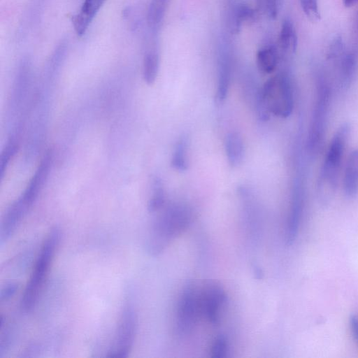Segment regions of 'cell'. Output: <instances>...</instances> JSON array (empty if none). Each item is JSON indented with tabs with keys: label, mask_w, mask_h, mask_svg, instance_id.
<instances>
[{
	"label": "cell",
	"mask_w": 358,
	"mask_h": 358,
	"mask_svg": "<svg viewBox=\"0 0 358 358\" xmlns=\"http://www.w3.org/2000/svg\"><path fill=\"white\" fill-rule=\"evenodd\" d=\"M192 220L190 210L185 206H168L152 222L146 240V250L153 256L162 253L176 238L189 227Z\"/></svg>",
	"instance_id": "1"
},
{
	"label": "cell",
	"mask_w": 358,
	"mask_h": 358,
	"mask_svg": "<svg viewBox=\"0 0 358 358\" xmlns=\"http://www.w3.org/2000/svg\"><path fill=\"white\" fill-rule=\"evenodd\" d=\"M60 238L59 229L54 227L50 231L42 244L21 300L22 308L27 313L31 311L38 301Z\"/></svg>",
	"instance_id": "2"
},
{
	"label": "cell",
	"mask_w": 358,
	"mask_h": 358,
	"mask_svg": "<svg viewBox=\"0 0 358 358\" xmlns=\"http://www.w3.org/2000/svg\"><path fill=\"white\" fill-rule=\"evenodd\" d=\"M331 99L329 81L322 71L315 76V93L307 136V149L311 155L317 153L325 136Z\"/></svg>",
	"instance_id": "3"
},
{
	"label": "cell",
	"mask_w": 358,
	"mask_h": 358,
	"mask_svg": "<svg viewBox=\"0 0 358 358\" xmlns=\"http://www.w3.org/2000/svg\"><path fill=\"white\" fill-rule=\"evenodd\" d=\"M257 106L261 113L279 117L289 116L294 108V95L289 76L279 73L270 78L259 92Z\"/></svg>",
	"instance_id": "4"
},
{
	"label": "cell",
	"mask_w": 358,
	"mask_h": 358,
	"mask_svg": "<svg viewBox=\"0 0 358 358\" xmlns=\"http://www.w3.org/2000/svg\"><path fill=\"white\" fill-rule=\"evenodd\" d=\"M350 134V127L343 124L334 134L320 174V188L322 193L333 192L338 185L345 148Z\"/></svg>",
	"instance_id": "5"
},
{
	"label": "cell",
	"mask_w": 358,
	"mask_h": 358,
	"mask_svg": "<svg viewBox=\"0 0 358 358\" xmlns=\"http://www.w3.org/2000/svg\"><path fill=\"white\" fill-rule=\"evenodd\" d=\"M202 317L201 284L190 281L181 291L176 306L175 326L178 336L190 334Z\"/></svg>",
	"instance_id": "6"
},
{
	"label": "cell",
	"mask_w": 358,
	"mask_h": 358,
	"mask_svg": "<svg viewBox=\"0 0 358 358\" xmlns=\"http://www.w3.org/2000/svg\"><path fill=\"white\" fill-rule=\"evenodd\" d=\"M137 324L136 311L131 301L129 300L122 308L113 342L108 352V357L124 358L128 356L134 344Z\"/></svg>",
	"instance_id": "7"
},
{
	"label": "cell",
	"mask_w": 358,
	"mask_h": 358,
	"mask_svg": "<svg viewBox=\"0 0 358 358\" xmlns=\"http://www.w3.org/2000/svg\"><path fill=\"white\" fill-rule=\"evenodd\" d=\"M201 296L203 318L213 324H219L227 301L224 288L215 280H206L201 284Z\"/></svg>",
	"instance_id": "8"
},
{
	"label": "cell",
	"mask_w": 358,
	"mask_h": 358,
	"mask_svg": "<svg viewBox=\"0 0 358 358\" xmlns=\"http://www.w3.org/2000/svg\"><path fill=\"white\" fill-rule=\"evenodd\" d=\"M304 202V187L300 176H297L292 187L289 215L287 217L285 241L292 245L298 234Z\"/></svg>",
	"instance_id": "9"
},
{
	"label": "cell",
	"mask_w": 358,
	"mask_h": 358,
	"mask_svg": "<svg viewBox=\"0 0 358 358\" xmlns=\"http://www.w3.org/2000/svg\"><path fill=\"white\" fill-rule=\"evenodd\" d=\"M53 160V152L48 150L41 159L27 188L19 198L29 210L36 200L50 173Z\"/></svg>",
	"instance_id": "10"
},
{
	"label": "cell",
	"mask_w": 358,
	"mask_h": 358,
	"mask_svg": "<svg viewBox=\"0 0 358 358\" xmlns=\"http://www.w3.org/2000/svg\"><path fill=\"white\" fill-rule=\"evenodd\" d=\"M106 0H84L77 14L72 17L76 34L83 36Z\"/></svg>",
	"instance_id": "11"
},
{
	"label": "cell",
	"mask_w": 358,
	"mask_h": 358,
	"mask_svg": "<svg viewBox=\"0 0 358 358\" xmlns=\"http://www.w3.org/2000/svg\"><path fill=\"white\" fill-rule=\"evenodd\" d=\"M336 60L339 82L343 87H348L354 80L358 70V52L345 51Z\"/></svg>",
	"instance_id": "12"
},
{
	"label": "cell",
	"mask_w": 358,
	"mask_h": 358,
	"mask_svg": "<svg viewBox=\"0 0 358 358\" xmlns=\"http://www.w3.org/2000/svg\"><path fill=\"white\" fill-rule=\"evenodd\" d=\"M343 187L345 194L354 197L358 193V148L352 151L345 164Z\"/></svg>",
	"instance_id": "13"
},
{
	"label": "cell",
	"mask_w": 358,
	"mask_h": 358,
	"mask_svg": "<svg viewBox=\"0 0 358 358\" xmlns=\"http://www.w3.org/2000/svg\"><path fill=\"white\" fill-rule=\"evenodd\" d=\"M217 63V97L220 101H222L228 93L231 73V57L227 51L220 50Z\"/></svg>",
	"instance_id": "14"
},
{
	"label": "cell",
	"mask_w": 358,
	"mask_h": 358,
	"mask_svg": "<svg viewBox=\"0 0 358 358\" xmlns=\"http://www.w3.org/2000/svg\"><path fill=\"white\" fill-rule=\"evenodd\" d=\"M225 152L229 165L236 167L244 157V143L241 136L237 132H231L225 139Z\"/></svg>",
	"instance_id": "15"
},
{
	"label": "cell",
	"mask_w": 358,
	"mask_h": 358,
	"mask_svg": "<svg viewBox=\"0 0 358 358\" xmlns=\"http://www.w3.org/2000/svg\"><path fill=\"white\" fill-rule=\"evenodd\" d=\"M159 66L158 48L144 50L143 60V77L148 85H152L156 80Z\"/></svg>",
	"instance_id": "16"
},
{
	"label": "cell",
	"mask_w": 358,
	"mask_h": 358,
	"mask_svg": "<svg viewBox=\"0 0 358 358\" xmlns=\"http://www.w3.org/2000/svg\"><path fill=\"white\" fill-rule=\"evenodd\" d=\"M278 61V52L275 46H266L257 53V64L259 70L264 73L273 72Z\"/></svg>",
	"instance_id": "17"
},
{
	"label": "cell",
	"mask_w": 358,
	"mask_h": 358,
	"mask_svg": "<svg viewBox=\"0 0 358 358\" xmlns=\"http://www.w3.org/2000/svg\"><path fill=\"white\" fill-rule=\"evenodd\" d=\"M279 43L284 50L294 52L297 47V36L292 22L286 19L283 21L279 36Z\"/></svg>",
	"instance_id": "18"
},
{
	"label": "cell",
	"mask_w": 358,
	"mask_h": 358,
	"mask_svg": "<svg viewBox=\"0 0 358 358\" xmlns=\"http://www.w3.org/2000/svg\"><path fill=\"white\" fill-rule=\"evenodd\" d=\"M164 203V191L162 182L158 178L152 180V194L148 203L150 213H155L163 208Z\"/></svg>",
	"instance_id": "19"
},
{
	"label": "cell",
	"mask_w": 358,
	"mask_h": 358,
	"mask_svg": "<svg viewBox=\"0 0 358 358\" xmlns=\"http://www.w3.org/2000/svg\"><path fill=\"white\" fill-rule=\"evenodd\" d=\"M171 165L176 170L180 171L187 169V140L185 137H182L177 142L171 158Z\"/></svg>",
	"instance_id": "20"
},
{
	"label": "cell",
	"mask_w": 358,
	"mask_h": 358,
	"mask_svg": "<svg viewBox=\"0 0 358 358\" xmlns=\"http://www.w3.org/2000/svg\"><path fill=\"white\" fill-rule=\"evenodd\" d=\"M18 148L16 137L12 136L3 148L0 157V177L2 178L11 159L17 152Z\"/></svg>",
	"instance_id": "21"
},
{
	"label": "cell",
	"mask_w": 358,
	"mask_h": 358,
	"mask_svg": "<svg viewBox=\"0 0 358 358\" xmlns=\"http://www.w3.org/2000/svg\"><path fill=\"white\" fill-rule=\"evenodd\" d=\"M229 351L227 338L223 334H220L215 338L211 349V357L214 358H223L227 357Z\"/></svg>",
	"instance_id": "22"
},
{
	"label": "cell",
	"mask_w": 358,
	"mask_h": 358,
	"mask_svg": "<svg viewBox=\"0 0 358 358\" xmlns=\"http://www.w3.org/2000/svg\"><path fill=\"white\" fill-rule=\"evenodd\" d=\"M300 5L306 16L312 22H317L320 19L317 0H299Z\"/></svg>",
	"instance_id": "23"
},
{
	"label": "cell",
	"mask_w": 358,
	"mask_h": 358,
	"mask_svg": "<svg viewBox=\"0 0 358 358\" xmlns=\"http://www.w3.org/2000/svg\"><path fill=\"white\" fill-rule=\"evenodd\" d=\"M345 51V45L342 37L336 36L331 42L328 50L327 58L330 60H336Z\"/></svg>",
	"instance_id": "24"
},
{
	"label": "cell",
	"mask_w": 358,
	"mask_h": 358,
	"mask_svg": "<svg viewBox=\"0 0 358 358\" xmlns=\"http://www.w3.org/2000/svg\"><path fill=\"white\" fill-rule=\"evenodd\" d=\"M17 285L14 282H9L2 287L0 293V301L5 302L10 299L15 294Z\"/></svg>",
	"instance_id": "25"
},
{
	"label": "cell",
	"mask_w": 358,
	"mask_h": 358,
	"mask_svg": "<svg viewBox=\"0 0 358 358\" xmlns=\"http://www.w3.org/2000/svg\"><path fill=\"white\" fill-rule=\"evenodd\" d=\"M264 10L268 16L272 19L276 17L278 14L277 0H262Z\"/></svg>",
	"instance_id": "26"
},
{
	"label": "cell",
	"mask_w": 358,
	"mask_h": 358,
	"mask_svg": "<svg viewBox=\"0 0 358 358\" xmlns=\"http://www.w3.org/2000/svg\"><path fill=\"white\" fill-rule=\"evenodd\" d=\"M350 325L355 339L358 341V316L355 315L350 316Z\"/></svg>",
	"instance_id": "27"
},
{
	"label": "cell",
	"mask_w": 358,
	"mask_h": 358,
	"mask_svg": "<svg viewBox=\"0 0 358 358\" xmlns=\"http://www.w3.org/2000/svg\"><path fill=\"white\" fill-rule=\"evenodd\" d=\"M354 32L357 44V50L358 52V11L356 14L354 24Z\"/></svg>",
	"instance_id": "28"
},
{
	"label": "cell",
	"mask_w": 358,
	"mask_h": 358,
	"mask_svg": "<svg viewBox=\"0 0 358 358\" xmlns=\"http://www.w3.org/2000/svg\"><path fill=\"white\" fill-rule=\"evenodd\" d=\"M343 4L346 7H350L358 2V0H343Z\"/></svg>",
	"instance_id": "29"
}]
</instances>
